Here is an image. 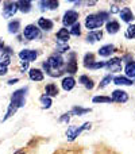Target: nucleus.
<instances>
[{
    "label": "nucleus",
    "mask_w": 135,
    "mask_h": 154,
    "mask_svg": "<svg viewBox=\"0 0 135 154\" xmlns=\"http://www.w3.org/2000/svg\"><path fill=\"white\" fill-rule=\"evenodd\" d=\"M15 82H18V79H11L10 81H8V84L12 85V84H15Z\"/></svg>",
    "instance_id": "41"
},
{
    "label": "nucleus",
    "mask_w": 135,
    "mask_h": 154,
    "mask_svg": "<svg viewBox=\"0 0 135 154\" xmlns=\"http://www.w3.org/2000/svg\"><path fill=\"white\" fill-rule=\"evenodd\" d=\"M126 37H127L128 39H133V38H135V24H130V26L127 27Z\"/></svg>",
    "instance_id": "31"
},
{
    "label": "nucleus",
    "mask_w": 135,
    "mask_h": 154,
    "mask_svg": "<svg viewBox=\"0 0 135 154\" xmlns=\"http://www.w3.org/2000/svg\"><path fill=\"white\" fill-rule=\"evenodd\" d=\"M10 62H11V54L10 53H3L2 57H0V64L4 65V66H7Z\"/></svg>",
    "instance_id": "29"
},
{
    "label": "nucleus",
    "mask_w": 135,
    "mask_h": 154,
    "mask_svg": "<svg viewBox=\"0 0 135 154\" xmlns=\"http://www.w3.org/2000/svg\"><path fill=\"white\" fill-rule=\"evenodd\" d=\"M126 75L127 77H131V79H135V62L130 61L127 65H126Z\"/></svg>",
    "instance_id": "21"
},
{
    "label": "nucleus",
    "mask_w": 135,
    "mask_h": 154,
    "mask_svg": "<svg viewBox=\"0 0 135 154\" xmlns=\"http://www.w3.org/2000/svg\"><path fill=\"white\" fill-rule=\"evenodd\" d=\"M96 2H88V5H93Z\"/></svg>",
    "instance_id": "42"
},
{
    "label": "nucleus",
    "mask_w": 135,
    "mask_h": 154,
    "mask_svg": "<svg viewBox=\"0 0 135 154\" xmlns=\"http://www.w3.org/2000/svg\"><path fill=\"white\" fill-rule=\"evenodd\" d=\"M101 38H103V32L101 31H91L89 34H88V42L91 43H95L96 41H100Z\"/></svg>",
    "instance_id": "18"
},
{
    "label": "nucleus",
    "mask_w": 135,
    "mask_h": 154,
    "mask_svg": "<svg viewBox=\"0 0 135 154\" xmlns=\"http://www.w3.org/2000/svg\"><path fill=\"white\" fill-rule=\"evenodd\" d=\"M58 95V88L56 84H49L45 88V96L50 97V96H57Z\"/></svg>",
    "instance_id": "16"
},
{
    "label": "nucleus",
    "mask_w": 135,
    "mask_h": 154,
    "mask_svg": "<svg viewBox=\"0 0 135 154\" xmlns=\"http://www.w3.org/2000/svg\"><path fill=\"white\" fill-rule=\"evenodd\" d=\"M108 19V14L107 12H99L96 15H88L85 19V26L88 30H95L103 26V23Z\"/></svg>",
    "instance_id": "3"
},
{
    "label": "nucleus",
    "mask_w": 135,
    "mask_h": 154,
    "mask_svg": "<svg viewBox=\"0 0 135 154\" xmlns=\"http://www.w3.org/2000/svg\"><path fill=\"white\" fill-rule=\"evenodd\" d=\"M18 7L23 14H27L30 10H31V3L27 2V0L26 2H18Z\"/></svg>",
    "instance_id": "24"
},
{
    "label": "nucleus",
    "mask_w": 135,
    "mask_h": 154,
    "mask_svg": "<svg viewBox=\"0 0 135 154\" xmlns=\"http://www.w3.org/2000/svg\"><path fill=\"white\" fill-rule=\"evenodd\" d=\"M114 51H115L114 45H106V46H103V48H100L99 54H100L101 57H108V56H111V53H114Z\"/></svg>",
    "instance_id": "17"
},
{
    "label": "nucleus",
    "mask_w": 135,
    "mask_h": 154,
    "mask_svg": "<svg viewBox=\"0 0 135 154\" xmlns=\"http://www.w3.org/2000/svg\"><path fill=\"white\" fill-rule=\"evenodd\" d=\"M15 154H24L23 152H18V153H15Z\"/></svg>",
    "instance_id": "43"
},
{
    "label": "nucleus",
    "mask_w": 135,
    "mask_h": 154,
    "mask_svg": "<svg viewBox=\"0 0 135 154\" xmlns=\"http://www.w3.org/2000/svg\"><path fill=\"white\" fill-rule=\"evenodd\" d=\"M112 99L108 96H95L93 97V103H111Z\"/></svg>",
    "instance_id": "28"
},
{
    "label": "nucleus",
    "mask_w": 135,
    "mask_h": 154,
    "mask_svg": "<svg viewBox=\"0 0 135 154\" xmlns=\"http://www.w3.org/2000/svg\"><path fill=\"white\" fill-rule=\"evenodd\" d=\"M30 79L32 81H42L43 80V73L39 69H31L30 70Z\"/></svg>",
    "instance_id": "20"
},
{
    "label": "nucleus",
    "mask_w": 135,
    "mask_h": 154,
    "mask_svg": "<svg viewBox=\"0 0 135 154\" xmlns=\"http://www.w3.org/2000/svg\"><path fill=\"white\" fill-rule=\"evenodd\" d=\"M64 60L58 54H53L48 58V61L43 62V69L51 77H60L64 73Z\"/></svg>",
    "instance_id": "1"
},
{
    "label": "nucleus",
    "mask_w": 135,
    "mask_h": 154,
    "mask_svg": "<svg viewBox=\"0 0 135 154\" xmlns=\"http://www.w3.org/2000/svg\"><path fill=\"white\" fill-rule=\"evenodd\" d=\"M4 75H7V66L0 64V76H4Z\"/></svg>",
    "instance_id": "37"
},
{
    "label": "nucleus",
    "mask_w": 135,
    "mask_h": 154,
    "mask_svg": "<svg viewBox=\"0 0 135 154\" xmlns=\"http://www.w3.org/2000/svg\"><path fill=\"white\" fill-rule=\"evenodd\" d=\"M26 92H27V88H23V89H18L12 93V96H11V104H10V107H8V111H7V114H5V116L3 118V120H7L8 118H11L15 114L16 109L24 106V96H26Z\"/></svg>",
    "instance_id": "2"
},
{
    "label": "nucleus",
    "mask_w": 135,
    "mask_h": 154,
    "mask_svg": "<svg viewBox=\"0 0 135 154\" xmlns=\"http://www.w3.org/2000/svg\"><path fill=\"white\" fill-rule=\"evenodd\" d=\"M95 62V57H93V54L92 53H89V54H87L85 56V58H84V65H85V68H89L91 65Z\"/></svg>",
    "instance_id": "30"
},
{
    "label": "nucleus",
    "mask_w": 135,
    "mask_h": 154,
    "mask_svg": "<svg viewBox=\"0 0 135 154\" xmlns=\"http://www.w3.org/2000/svg\"><path fill=\"white\" fill-rule=\"evenodd\" d=\"M20 68H22V69H27V68H29V62H24V61H22L20 62Z\"/></svg>",
    "instance_id": "39"
},
{
    "label": "nucleus",
    "mask_w": 135,
    "mask_h": 154,
    "mask_svg": "<svg viewBox=\"0 0 135 154\" xmlns=\"http://www.w3.org/2000/svg\"><path fill=\"white\" fill-rule=\"evenodd\" d=\"M114 82H115L116 85H131V84H133V80L127 79V77L119 76V77H115V79H114Z\"/></svg>",
    "instance_id": "23"
},
{
    "label": "nucleus",
    "mask_w": 135,
    "mask_h": 154,
    "mask_svg": "<svg viewBox=\"0 0 135 154\" xmlns=\"http://www.w3.org/2000/svg\"><path fill=\"white\" fill-rule=\"evenodd\" d=\"M88 128H91V123H84V125L80 126V127H74V126H70V127L68 128V131H66L68 139H69V141H74V139H76L77 137H78L80 134L82 133V131H84V130H88Z\"/></svg>",
    "instance_id": "4"
},
{
    "label": "nucleus",
    "mask_w": 135,
    "mask_h": 154,
    "mask_svg": "<svg viewBox=\"0 0 135 154\" xmlns=\"http://www.w3.org/2000/svg\"><path fill=\"white\" fill-rule=\"evenodd\" d=\"M106 68L109 72H120L122 70V60L112 58L108 62H106Z\"/></svg>",
    "instance_id": "8"
},
{
    "label": "nucleus",
    "mask_w": 135,
    "mask_h": 154,
    "mask_svg": "<svg viewBox=\"0 0 135 154\" xmlns=\"http://www.w3.org/2000/svg\"><path fill=\"white\" fill-rule=\"evenodd\" d=\"M111 12H112V14H115V12H120V11H119V8H118V5H112V8H111Z\"/></svg>",
    "instance_id": "40"
},
{
    "label": "nucleus",
    "mask_w": 135,
    "mask_h": 154,
    "mask_svg": "<svg viewBox=\"0 0 135 154\" xmlns=\"http://www.w3.org/2000/svg\"><path fill=\"white\" fill-rule=\"evenodd\" d=\"M91 109L89 108H81V107H73L72 109V115H77V116H81L84 114H88Z\"/></svg>",
    "instance_id": "25"
},
{
    "label": "nucleus",
    "mask_w": 135,
    "mask_h": 154,
    "mask_svg": "<svg viewBox=\"0 0 135 154\" xmlns=\"http://www.w3.org/2000/svg\"><path fill=\"white\" fill-rule=\"evenodd\" d=\"M70 32L72 35H76V37H78L80 34H81V27H80V23H76V24H73L72 26V29H70Z\"/></svg>",
    "instance_id": "32"
},
{
    "label": "nucleus",
    "mask_w": 135,
    "mask_h": 154,
    "mask_svg": "<svg viewBox=\"0 0 135 154\" xmlns=\"http://www.w3.org/2000/svg\"><path fill=\"white\" fill-rule=\"evenodd\" d=\"M38 27L45 30V31H50V30L53 29V22L46 18H41L39 20H38Z\"/></svg>",
    "instance_id": "13"
},
{
    "label": "nucleus",
    "mask_w": 135,
    "mask_h": 154,
    "mask_svg": "<svg viewBox=\"0 0 135 154\" xmlns=\"http://www.w3.org/2000/svg\"><path fill=\"white\" fill-rule=\"evenodd\" d=\"M112 101H116V103H126L128 100V95L127 92L124 91H120V89H116L112 92Z\"/></svg>",
    "instance_id": "9"
},
{
    "label": "nucleus",
    "mask_w": 135,
    "mask_h": 154,
    "mask_svg": "<svg viewBox=\"0 0 135 154\" xmlns=\"http://www.w3.org/2000/svg\"><path fill=\"white\" fill-rule=\"evenodd\" d=\"M120 18H122L123 22L130 23V22H133V19H134V14L128 7H124L123 10H120Z\"/></svg>",
    "instance_id": "11"
},
{
    "label": "nucleus",
    "mask_w": 135,
    "mask_h": 154,
    "mask_svg": "<svg viewBox=\"0 0 135 154\" xmlns=\"http://www.w3.org/2000/svg\"><path fill=\"white\" fill-rule=\"evenodd\" d=\"M111 80H114L111 75H109V76H106L103 80H101L100 84H99V88H104V87H107V85H108L109 82H111Z\"/></svg>",
    "instance_id": "34"
},
{
    "label": "nucleus",
    "mask_w": 135,
    "mask_h": 154,
    "mask_svg": "<svg viewBox=\"0 0 135 154\" xmlns=\"http://www.w3.org/2000/svg\"><path fill=\"white\" fill-rule=\"evenodd\" d=\"M74 85H76V81H74L73 77L68 76V77H65V79L62 80V88H64L65 91H70V89H73Z\"/></svg>",
    "instance_id": "14"
},
{
    "label": "nucleus",
    "mask_w": 135,
    "mask_h": 154,
    "mask_svg": "<svg viewBox=\"0 0 135 154\" xmlns=\"http://www.w3.org/2000/svg\"><path fill=\"white\" fill-rule=\"evenodd\" d=\"M18 10V2H7L4 3V7H3V14L5 18H11L12 15H15Z\"/></svg>",
    "instance_id": "5"
},
{
    "label": "nucleus",
    "mask_w": 135,
    "mask_h": 154,
    "mask_svg": "<svg viewBox=\"0 0 135 154\" xmlns=\"http://www.w3.org/2000/svg\"><path fill=\"white\" fill-rule=\"evenodd\" d=\"M106 66V62H93L89 66V69H100V68Z\"/></svg>",
    "instance_id": "35"
},
{
    "label": "nucleus",
    "mask_w": 135,
    "mask_h": 154,
    "mask_svg": "<svg viewBox=\"0 0 135 154\" xmlns=\"http://www.w3.org/2000/svg\"><path fill=\"white\" fill-rule=\"evenodd\" d=\"M65 70H66L68 73H70V75H74V73L77 72V61H76V56H74V54H70V61H68V65H66V68H65Z\"/></svg>",
    "instance_id": "12"
},
{
    "label": "nucleus",
    "mask_w": 135,
    "mask_h": 154,
    "mask_svg": "<svg viewBox=\"0 0 135 154\" xmlns=\"http://www.w3.org/2000/svg\"><path fill=\"white\" fill-rule=\"evenodd\" d=\"M69 119H70V116H69V114H65L64 116H61V122H69Z\"/></svg>",
    "instance_id": "38"
},
{
    "label": "nucleus",
    "mask_w": 135,
    "mask_h": 154,
    "mask_svg": "<svg viewBox=\"0 0 135 154\" xmlns=\"http://www.w3.org/2000/svg\"><path fill=\"white\" fill-rule=\"evenodd\" d=\"M37 51H34V50H22L20 53H19V57H20V60L22 61H24V62H31V61H34L35 58H37Z\"/></svg>",
    "instance_id": "10"
},
{
    "label": "nucleus",
    "mask_w": 135,
    "mask_h": 154,
    "mask_svg": "<svg viewBox=\"0 0 135 154\" xmlns=\"http://www.w3.org/2000/svg\"><path fill=\"white\" fill-rule=\"evenodd\" d=\"M23 35L26 39H35V38L39 37V29L35 27L34 24H29V26L24 29Z\"/></svg>",
    "instance_id": "6"
},
{
    "label": "nucleus",
    "mask_w": 135,
    "mask_h": 154,
    "mask_svg": "<svg viewBox=\"0 0 135 154\" xmlns=\"http://www.w3.org/2000/svg\"><path fill=\"white\" fill-rule=\"evenodd\" d=\"M41 103L43 104V107H45V108H50V106H51V99L43 95L42 97H41Z\"/></svg>",
    "instance_id": "33"
},
{
    "label": "nucleus",
    "mask_w": 135,
    "mask_h": 154,
    "mask_svg": "<svg viewBox=\"0 0 135 154\" xmlns=\"http://www.w3.org/2000/svg\"><path fill=\"white\" fill-rule=\"evenodd\" d=\"M80 82H82V84H84L88 89H92V88H93V81L89 79V77H87V76H81V77H80Z\"/></svg>",
    "instance_id": "27"
},
{
    "label": "nucleus",
    "mask_w": 135,
    "mask_h": 154,
    "mask_svg": "<svg viewBox=\"0 0 135 154\" xmlns=\"http://www.w3.org/2000/svg\"><path fill=\"white\" fill-rule=\"evenodd\" d=\"M119 29H120V26L116 20H111L107 23V31H108L109 34H116V32L119 31Z\"/></svg>",
    "instance_id": "19"
},
{
    "label": "nucleus",
    "mask_w": 135,
    "mask_h": 154,
    "mask_svg": "<svg viewBox=\"0 0 135 154\" xmlns=\"http://www.w3.org/2000/svg\"><path fill=\"white\" fill-rule=\"evenodd\" d=\"M57 39L61 41V42H68L69 38H70V32L68 31V29H60V31L57 32Z\"/></svg>",
    "instance_id": "15"
},
{
    "label": "nucleus",
    "mask_w": 135,
    "mask_h": 154,
    "mask_svg": "<svg viewBox=\"0 0 135 154\" xmlns=\"http://www.w3.org/2000/svg\"><path fill=\"white\" fill-rule=\"evenodd\" d=\"M41 5H42V8H49V10H56L57 7L60 5L58 2H41Z\"/></svg>",
    "instance_id": "26"
},
{
    "label": "nucleus",
    "mask_w": 135,
    "mask_h": 154,
    "mask_svg": "<svg viewBox=\"0 0 135 154\" xmlns=\"http://www.w3.org/2000/svg\"><path fill=\"white\" fill-rule=\"evenodd\" d=\"M77 19H78V14L76 11H68V12H65L62 22L65 26H73L77 23Z\"/></svg>",
    "instance_id": "7"
},
{
    "label": "nucleus",
    "mask_w": 135,
    "mask_h": 154,
    "mask_svg": "<svg viewBox=\"0 0 135 154\" xmlns=\"http://www.w3.org/2000/svg\"><path fill=\"white\" fill-rule=\"evenodd\" d=\"M57 49H58V51H60V53H64V51L69 50V46H66V45H64V46H61V45H57Z\"/></svg>",
    "instance_id": "36"
},
{
    "label": "nucleus",
    "mask_w": 135,
    "mask_h": 154,
    "mask_svg": "<svg viewBox=\"0 0 135 154\" xmlns=\"http://www.w3.org/2000/svg\"><path fill=\"white\" fill-rule=\"evenodd\" d=\"M19 29H20L19 20H11L10 23H8V31H10L11 34H16V32L19 31Z\"/></svg>",
    "instance_id": "22"
}]
</instances>
